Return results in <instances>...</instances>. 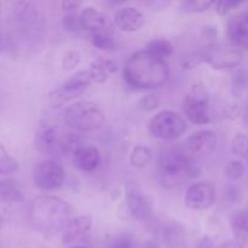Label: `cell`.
<instances>
[{
    "label": "cell",
    "mask_w": 248,
    "mask_h": 248,
    "mask_svg": "<svg viewBox=\"0 0 248 248\" xmlns=\"http://www.w3.org/2000/svg\"><path fill=\"white\" fill-rule=\"evenodd\" d=\"M217 148V135L211 130H199L186 140V149L191 155H210Z\"/></svg>",
    "instance_id": "cell-11"
},
{
    "label": "cell",
    "mask_w": 248,
    "mask_h": 248,
    "mask_svg": "<svg viewBox=\"0 0 248 248\" xmlns=\"http://www.w3.org/2000/svg\"><path fill=\"white\" fill-rule=\"evenodd\" d=\"M165 236H166L167 245L171 248H178V246L182 245V241H183V240H182V237H183V235H182V229L177 224L171 225V227L166 230Z\"/></svg>",
    "instance_id": "cell-27"
},
{
    "label": "cell",
    "mask_w": 248,
    "mask_h": 248,
    "mask_svg": "<svg viewBox=\"0 0 248 248\" xmlns=\"http://www.w3.org/2000/svg\"><path fill=\"white\" fill-rule=\"evenodd\" d=\"M235 235L240 248H248V232H236Z\"/></svg>",
    "instance_id": "cell-35"
},
{
    "label": "cell",
    "mask_w": 248,
    "mask_h": 248,
    "mask_svg": "<svg viewBox=\"0 0 248 248\" xmlns=\"http://www.w3.org/2000/svg\"><path fill=\"white\" fill-rule=\"evenodd\" d=\"M72 208L69 203L55 195H40L29 206V218L36 229L47 232L63 230L69 223Z\"/></svg>",
    "instance_id": "cell-3"
},
{
    "label": "cell",
    "mask_w": 248,
    "mask_h": 248,
    "mask_svg": "<svg viewBox=\"0 0 248 248\" xmlns=\"http://www.w3.org/2000/svg\"><path fill=\"white\" fill-rule=\"evenodd\" d=\"M219 248H240L239 244L235 241H227L222 245Z\"/></svg>",
    "instance_id": "cell-38"
},
{
    "label": "cell",
    "mask_w": 248,
    "mask_h": 248,
    "mask_svg": "<svg viewBox=\"0 0 248 248\" xmlns=\"http://www.w3.org/2000/svg\"><path fill=\"white\" fill-rule=\"evenodd\" d=\"M116 63L108 58L99 57L91 63L89 70L91 73L93 84H103L107 81L109 75L116 72Z\"/></svg>",
    "instance_id": "cell-18"
},
{
    "label": "cell",
    "mask_w": 248,
    "mask_h": 248,
    "mask_svg": "<svg viewBox=\"0 0 248 248\" xmlns=\"http://www.w3.org/2000/svg\"><path fill=\"white\" fill-rule=\"evenodd\" d=\"M70 248H85V247H81V246H73V247H70Z\"/></svg>",
    "instance_id": "cell-40"
},
{
    "label": "cell",
    "mask_w": 248,
    "mask_h": 248,
    "mask_svg": "<svg viewBox=\"0 0 248 248\" xmlns=\"http://www.w3.org/2000/svg\"><path fill=\"white\" fill-rule=\"evenodd\" d=\"M140 248H160L159 246H157L156 244H154V242H152V241H148V242H145L144 245H143L142 247Z\"/></svg>",
    "instance_id": "cell-39"
},
{
    "label": "cell",
    "mask_w": 248,
    "mask_h": 248,
    "mask_svg": "<svg viewBox=\"0 0 248 248\" xmlns=\"http://www.w3.org/2000/svg\"><path fill=\"white\" fill-rule=\"evenodd\" d=\"M114 23L124 33H135L144 26V15L136 7H120L114 15Z\"/></svg>",
    "instance_id": "cell-13"
},
{
    "label": "cell",
    "mask_w": 248,
    "mask_h": 248,
    "mask_svg": "<svg viewBox=\"0 0 248 248\" xmlns=\"http://www.w3.org/2000/svg\"><path fill=\"white\" fill-rule=\"evenodd\" d=\"M200 51L203 56V62L217 70L236 68L244 60V53L239 48H220L215 45L207 50Z\"/></svg>",
    "instance_id": "cell-9"
},
{
    "label": "cell",
    "mask_w": 248,
    "mask_h": 248,
    "mask_svg": "<svg viewBox=\"0 0 248 248\" xmlns=\"http://www.w3.org/2000/svg\"><path fill=\"white\" fill-rule=\"evenodd\" d=\"M215 5L213 1H206V0H186L182 1L178 6V11L181 14H200V12L207 11L210 7Z\"/></svg>",
    "instance_id": "cell-23"
},
{
    "label": "cell",
    "mask_w": 248,
    "mask_h": 248,
    "mask_svg": "<svg viewBox=\"0 0 248 248\" xmlns=\"http://www.w3.org/2000/svg\"><path fill=\"white\" fill-rule=\"evenodd\" d=\"M73 164L84 172H92L101 164V153L93 145H84L74 154Z\"/></svg>",
    "instance_id": "cell-16"
},
{
    "label": "cell",
    "mask_w": 248,
    "mask_h": 248,
    "mask_svg": "<svg viewBox=\"0 0 248 248\" xmlns=\"http://www.w3.org/2000/svg\"><path fill=\"white\" fill-rule=\"evenodd\" d=\"M123 207L126 213V218L130 219L145 222L152 217L153 210L149 201L138 193H128Z\"/></svg>",
    "instance_id": "cell-14"
},
{
    "label": "cell",
    "mask_w": 248,
    "mask_h": 248,
    "mask_svg": "<svg viewBox=\"0 0 248 248\" xmlns=\"http://www.w3.org/2000/svg\"><path fill=\"white\" fill-rule=\"evenodd\" d=\"M33 181L36 188L43 191L58 190L64 184L65 171L55 160H44L34 169Z\"/></svg>",
    "instance_id": "cell-7"
},
{
    "label": "cell",
    "mask_w": 248,
    "mask_h": 248,
    "mask_svg": "<svg viewBox=\"0 0 248 248\" xmlns=\"http://www.w3.org/2000/svg\"><path fill=\"white\" fill-rule=\"evenodd\" d=\"M232 149L236 156L247 157L248 156V136L244 133H237L232 140Z\"/></svg>",
    "instance_id": "cell-25"
},
{
    "label": "cell",
    "mask_w": 248,
    "mask_h": 248,
    "mask_svg": "<svg viewBox=\"0 0 248 248\" xmlns=\"http://www.w3.org/2000/svg\"><path fill=\"white\" fill-rule=\"evenodd\" d=\"M147 6H149L153 11H161L165 10L170 5L169 1H162V0H154V1L145 2Z\"/></svg>",
    "instance_id": "cell-33"
},
{
    "label": "cell",
    "mask_w": 248,
    "mask_h": 248,
    "mask_svg": "<svg viewBox=\"0 0 248 248\" xmlns=\"http://www.w3.org/2000/svg\"><path fill=\"white\" fill-rule=\"evenodd\" d=\"M84 140L77 132H68L61 137L60 152L65 156H74L75 153L84 147Z\"/></svg>",
    "instance_id": "cell-20"
},
{
    "label": "cell",
    "mask_w": 248,
    "mask_h": 248,
    "mask_svg": "<svg viewBox=\"0 0 248 248\" xmlns=\"http://www.w3.org/2000/svg\"><path fill=\"white\" fill-rule=\"evenodd\" d=\"M200 172L193 155L186 149L169 148L160 154L157 161V178L165 189L178 188L184 181Z\"/></svg>",
    "instance_id": "cell-2"
},
{
    "label": "cell",
    "mask_w": 248,
    "mask_h": 248,
    "mask_svg": "<svg viewBox=\"0 0 248 248\" xmlns=\"http://www.w3.org/2000/svg\"><path fill=\"white\" fill-rule=\"evenodd\" d=\"M224 174L228 179L230 181H237V179L242 178L245 174V166L241 161L239 160H234L230 161L229 164L225 166Z\"/></svg>",
    "instance_id": "cell-26"
},
{
    "label": "cell",
    "mask_w": 248,
    "mask_h": 248,
    "mask_svg": "<svg viewBox=\"0 0 248 248\" xmlns=\"http://www.w3.org/2000/svg\"><path fill=\"white\" fill-rule=\"evenodd\" d=\"M203 62V56L201 53V51H198V52L189 53L188 56L183 58L182 61V68L183 69H193L196 65L201 64Z\"/></svg>",
    "instance_id": "cell-30"
},
{
    "label": "cell",
    "mask_w": 248,
    "mask_h": 248,
    "mask_svg": "<svg viewBox=\"0 0 248 248\" xmlns=\"http://www.w3.org/2000/svg\"><path fill=\"white\" fill-rule=\"evenodd\" d=\"M19 169V164L15 157H12L4 147V144L0 143V176L5 174L15 173Z\"/></svg>",
    "instance_id": "cell-24"
},
{
    "label": "cell",
    "mask_w": 248,
    "mask_h": 248,
    "mask_svg": "<svg viewBox=\"0 0 248 248\" xmlns=\"http://www.w3.org/2000/svg\"><path fill=\"white\" fill-rule=\"evenodd\" d=\"M0 200L6 203H21L24 201L23 191L14 179L0 181Z\"/></svg>",
    "instance_id": "cell-19"
},
{
    "label": "cell",
    "mask_w": 248,
    "mask_h": 248,
    "mask_svg": "<svg viewBox=\"0 0 248 248\" xmlns=\"http://www.w3.org/2000/svg\"><path fill=\"white\" fill-rule=\"evenodd\" d=\"M111 248H133V247H132V244H131V241H128L127 239H121L119 240V241H116Z\"/></svg>",
    "instance_id": "cell-37"
},
{
    "label": "cell",
    "mask_w": 248,
    "mask_h": 248,
    "mask_svg": "<svg viewBox=\"0 0 248 248\" xmlns=\"http://www.w3.org/2000/svg\"><path fill=\"white\" fill-rule=\"evenodd\" d=\"M224 114L228 119H236L240 114V109L236 104H229L228 107H225Z\"/></svg>",
    "instance_id": "cell-34"
},
{
    "label": "cell",
    "mask_w": 248,
    "mask_h": 248,
    "mask_svg": "<svg viewBox=\"0 0 248 248\" xmlns=\"http://www.w3.org/2000/svg\"><path fill=\"white\" fill-rule=\"evenodd\" d=\"M153 159V153L149 147L143 144L136 145L130 155V162L136 169H144Z\"/></svg>",
    "instance_id": "cell-21"
},
{
    "label": "cell",
    "mask_w": 248,
    "mask_h": 248,
    "mask_svg": "<svg viewBox=\"0 0 248 248\" xmlns=\"http://www.w3.org/2000/svg\"><path fill=\"white\" fill-rule=\"evenodd\" d=\"M216 200V188L210 182L191 184L186 193V207L194 211H205L212 207Z\"/></svg>",
    "instance_id": "cell-10"
},
{
    "label": "cell",
    "mask_w": 248,
    "mask_h": 248,
    "mask_svg": "<svg viewBox=\"0 0 248 248\" xmlns=\"http://www.w3.org/2000/svg\"><path fill=\"white\" fill-rule=\"evenodd\" d=\"M210 93L202 82L191 85L190 91L182 103L183 113L195 125H206L211 121L208 113Z\"/></svg>",
    "instance_id": "cell-6"
},
{
    "label": "cell",
    "mask_w": 248,
    "mask_h": 248,
    "mask_svg": "<svg viewBox=\"0 0 248 248\" xmlns=\"http://www.w3.org/2000/svg\"><path fill=\"white\" fill-rule=\"evenodd\" d=\"M145 50H148L149 52H152L153 55L165 60V58L173 55L174 46L172 45L169 40H166V39H156V40L150 41L147 45V48H145Z\"/></svg>",
    "instance_id": "cell-22"
},
{
    "label": "cell",
    "mask_w": 248,
    "mask_h": 248,
    "mask_svg": "<svg viewBox=\"0 0 248 248\" xmlns=\"http://www.w3.org/2000/svg\"><path fill=\"white\" fill-rule=\"evenodd\" d=\"M61 137L62 136L58 135L57 130L53 126H41L40 130L36 132V148L44 154H51L55 150H60Z\"/></svg>",
    "instance_id": "cell-17"
},
{
    "label": "cell",
    "mask_w": 248,
    "mask_h": 248,
    "mask_svg": "<svg viewBox=\"0 0 248 248\" xmlns=\"http://www.w3.org/2000/svg\"><path fill=\"white\" fill-rule=\"evenodd\" d=\"M63 26H64L65 31H77L78 29H81V26H80V15L75 14V11L67 12V15L63 17Z\"/></svg>",
    "instance_id": "cell-28"
},
{
    "label": "cell",
    "mask_w": 248,
    "mask_h": 248,
    "mask_svg": "<svg viewBox=\"0 0 248 248\" xmlns=\"http://www.w3.org/2000/svg\"><path fill=\"white\" fill-rule=\"evenodd\" d=\"M63 10H65L67 12L70 11H77L80 6H81V2L79 1H63L62 2Z\"/></svg>",
    "instance_id": "cell-36"
},
{
    "label": "cell",
    "mask_w": 248,
    "mask_h": 248,
    "mask_svg": "<svg viewBox=\"0 0 248 248\" xmlns=\"http://www.w3.org/2000/svg\"><path fill=\"white\" fill-rule=\"evenodd\" d=\"M80 26L90 39L101 35H114L113 23L104 12L93 6H86L80 12Z\"/></svg>",
    "instance_id": "cell-8"
},
{
    "label": "cell",
    "mask_w": 248,
    "mask_h": 248,
    "mask_svg": "<svg viewBox=\"0 0 248 248\" xmlns=\"http://www.w3.org/2000/svg\"><path fill=\"white\" fill-rule=\"evenodd\" d=\"M242 4H244V1H240V0H220V1L215 2V7L218 14L225 15L232 10L241 6Z\"/></svg>",
    "instance_id": "cell-29"
},
{
    "label": "cell",
    "mask_w": 248,
    "mask_h": 248,
    "mask_svg": "<svg viewBox=\"0 0 248 248\" xmlns=\"http://www.w3.org/2000/svg\"><path fill=\"white\" fill-rule=\"evenodd\" d=\"M92 228V218L90 216L82 215L69 220L63 229V241L64 244H73L84 239L90 234Z\"/></svg>",
    "instance_id": "cell-15"
},
{
    "label": "cell",
    "mask_w": 248,
    "mask_h": 248,
    "mask_svg": "<svg viewBox=\"0 0 248 248\" xmlns=\"http://www.w3.org/2000/svg\"><path fill=\"white\" fill-rule=\"evenodd\" d=\"M227 35L236 47L248 50V9L230 18L228 22Z\"/></svg>",
    "instance_id": "cell-12"
},
{
    "label": "cell",
    "mask_w": 248,
    "mask_h": 248,
    "mask_svg": "<svg viewBox=\"0 0 248 248\" xmlns=\"http://www.w3.org/2000/svg\"><path fill=\"white\" fill-rule=\"evenodd\" d=\"M64 121L77 132L98 130L106 121V115L98 104L91 101H77L64 111Z\"/></svg>",
    "instance_id": "cell-4"
},
{
    "label": "cell",
    "mask_w": 248,
    "mask_h": 248,
    "mask_svg": "<svg viewBox=\"0 0 248 248\" xmlns=\"http://www.w3.org/2000/svg\"><path fill=\"white\" fill-rule=\"evenodd\" d=\"M159 98H157L156 94H148L143 98L142 104H143V108L145 110H154L155 108L159 107Z\"/></svg>",
    "instance_id": "cell-32"
},
{
    "label": "cell",
    "mask_w": 248,
    "mask_h": 248,
    "mask_svg": "<svg viewBox=\"0 0 248 248\" xmlns=\"http://www.w3.org/2000/svg\"><path fill=\"white\" fill-rule=\"evenodd\" d=\"M166 61L148 50L132 53L124 67V78L133 87L143 90L159 89L169 79Z\"/></svg>",
    "instance_id": "cell-1"
},
{
    "label": "cell",
    "mask_w": 248,
    "mask_h": 248,
    "mask_svg": "<svg viewBox=\"0 0 248 248\" xmlns=\"http://www.w3.org/2000/svg\"><path fill=\"white\" fill-rule=\"evenodd\" d=\"M186 121L173 110H161L148 123V132L152 137L161 140H174L186 131Z\"/></svg>",
    "instance_id": "cell-5"
},
{
    "label": "cell",
    "mask_w": 248,
    "mask_h": 248,
    "mask_svg": "<svg viewBox=\"0 0 248 248\" xmlns=\"http://www.w3.org/2000/svg\"><path fill=\"white\" fill-rule=\"evenodd\" d=\"M248 232V230H247V232Z\"/></svg>",
    "instance_id": "cell-41"
},
{
    "label": "cell",
    "mask_w": 248,
    "mask_h": 248,
    "mask_svg": "<svg viewBox=\"0 0 248 248\" xmlns=\"http://www.w3.org/2000/svg\"><path fill=\"white\" fill-rule=\"evenodd\" d=\"M80 63V53L78 51H68L63 57V67L64 69H74Z\"/></svg>",
    "instance_id": "cell-31"
}]
</instances>
